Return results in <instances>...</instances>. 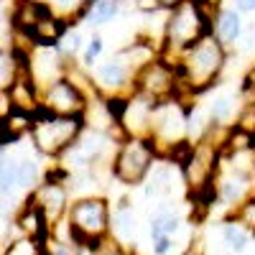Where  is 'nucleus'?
<instances>
[{
  "label": "nucleus",
  "mask_w": 255,
  "mask_h": 255,
  "mask_svg": "<svg viewBox=\"0 0 255 255\" xmlns=\"http://www.w3.org/2000/svg\"><path fill=\"white\" fill-rule=\"evenodd\" d=\"M84 133V120L82 118H61L51 115L44 108L33 113V145L44 156H61L77 143V138Z\"/></svg>",
  "instance_id": "20e7f679"
},
{
  "label": "nucleus",
  "mask_w": 255,
  "mask_h": 255,
  "mask_svg": "<svg viewBox=\"0 0 255 255\" xmlns=\"http://www.w3.org/2000/svg\"><path fill=\"white\" fill-rule=\"evenodd\" d=\"M220 235H222V243H225L230 250H235V253H243V250L250 245V240L255 238L248 227H243V225L235 222V220H225L222 227H220Z\"/></svg>",
  "instance_id": "412c9836"
},
{
  "label": "nucleus",
  "mask_w": 255,
  "mask_h": 255,
  "mask_svg": "<svg viewBox=\"0 0 255 255\" xmlns=\"http://www.w3.org/2000/svg\"><path fill=\"white\" fill-rule=\"evenodd\" d=\"M87 95H84L74 82H69L67 77H61L56 82H51L44 90L41 97V108L51 115H61V118H82L87 110Z\"/></svg>",
  "instance_id": "6e6552de"
},
{
  "label": "nucleus",
  "mask_w": 255,
  "mask_h": 255,
  "mask_svg": "<svg viewBox=\"0 0 255 255\" xmlns=\"http://www.w3.org/2000/svg\"><path fill=\"white\" fill-rule=\"evenodd\" d=\"M179 90H181V82L176 74V64H171L163 56H156L151 64H145L133 77V92L145 95L156 102L176 100Z\"/></svg>",
  "instance_id": "423d86ee"
},
{
  "label": "nucleus",
  "mask_w": 255,
  "mask_h": 255,
  "mask_svg": "<svg viewBox=\"0 0 255 255\" xmlns=\"http://www.w3.org/2000/svg\"><path fill=\"white\" fill-rule=\"evenodd\" d=\"M100 255H133V253L128 250L125 245H120V243H108V245H105V250H102Z\"/></svg>",
  "instance_id": "7c9ffc66"
},
{
  "label": "nucleus",
  "mask_w": 255,
  "mask_h": 255,
  "mask_svg": "<svg viewBox=\"0 0 255 255\" xmlns=\"http://www.w3.org/2000/svg\"><path fill=\"white\" fill-rule=\"evenodd\" d=\"M38 184V166L31 158H23L18 163V186L23 191H36Z\"/></svg>",
  "instance_id": "393cba45"
},
{
  "label": "nucleus",
  "mask_w": 255,
  "mask_h": 255,
  "mask_svg": "<svg viewBox=\"0 0 255 255\" xmlns=\"http://www.w3.org/2000/svg\"><path fill=\"white\" fill-rule=\"evenodd\" d=\"M33 202L38 204V209L44 212V217L49 222V227L54 230L56 225H61L67 220V212H69V191L64 184H41L36 186V191H31Z\"/></svg>",
  "instance_id": "f8f14e48"
},
{
  "label": "nucleus",
  "mask_w": 255,
  "mask_h": 255,
  "mask_svg": "<svg viewBox=\"0 0 255 255\" xmlns=\"http://www.w3.org/2000/svg\"><path fill=\"white\" fill-rule=\"evenodd\" d=\"M212 33V20L197 8L194 0H186L184 5H179L176 10H171L163 20V44H161V56H171L174 61L197 44L204 36Z\"/></svg>",
  "instance_id": "7ed1b4c3"
},
{
  "label": "nucleus",
  "mask_w": 255,
  "mask_h": 255,
  "mask_svg": "<svg viewBox=\"0 0 255 255\" xmlns=\"http://www.w3.org/2000/svg\"><path fill=\"white\" fill-rule=\"evenodd\" d=\"M227 220L240 222L243 227H248L253 235H255V194H250L238 209H232L230 215H227Z\"/></svg>",
  "instance_id": "b1692460"
},
{
  "label": "nucleus",
  "mask_w": 255,
  "mask_h": 255,
  "mask_svg": "<svg viewBox=\"0 0 255 255\" xmlns=\"http://www.w3.org/2000/svg\"><path fill=\"white\" fill-rule=\"evenodd\" d=\"M0 161H3V153H0Z\"/></svg>",
  "instance_id": "c9c22d12"
},
{
  "label": "nucleus",
  "mask_w": 255,
  "mask_h": 255,
  "mask_svg": "<svg viewBox=\"0 0 255 255\" xmlns=\"http://www.w3.org/2000/svg\"><path fill=\"white\" fill-rule=\"evenodd\" d=\"M41 3H49V0H41ZM49 5H51V3H49Z\"/></svg>",
  "instance_id": "f704fd0d"
},
{
  "label": "nucleus",
  "mask_w": 255,
  "mask_h": 255,
  "mask_svg": "<svg viewBox=\"0 0 255 255\" xmlns=\"http://www.w3.org/2000/svg\"><path fill=\"white\" fill-rule=\"evenodd\" d=\"M82 49V33L77 28H67V33L61 36V41L56 44V51L64 56V59H69V56H77Z\"/></svg>",
  "instance_id": "a878e982"
},
{
  "label": "nucleus",
  "mask_w": 255,
  "mask_h": 255,
  "mask_svg": "<svg viewBox=\"0 0 255 255\" xmlns=\"http://www.w3.org/2000/svg\"><path fill=\"white\" fill-rule=\"evenodd\" d=\"M49 15H54L49 3H41V0H15L10 20H13V28L18 33L28 36L41 23V20H46Z\"/></svg>",
  "instance_id": "4468645a"
},
{
  "label": "nucleus",
  "mask_w": 255,
  "mask_h": 255,
  "mask_svg": "<svg viewBox=\"0 0 255 255\" xmlns=\"http://www.w3.org/2000/svg\"><path fill=\"white\" fill-rule=\"evenodd\" d=\"M250 194H255V174L238 171L232 166H220L215 179V202L227 207L230 212L238 209Z\"/></svg>",
  "instance_id": "1a4fd4ad"
},
{
  "label": "nucleus",
  "mask_w": 255,
  "mask_h": 255,
  "mask_svg": "<svg viewBox=\"0 0 255 255\" xmlns=\"http://www.w3.org/2000/svg\"><path fill=\"white\" fill-rule=\"evenodd\" d=\"M110 235H115L120 245L125 240H133V235H135V215H133V207H130V202H128V199H123L118 204V209L113 212Z\"/></svg>",
  "instance_id": "a211bd4d"
},
{
  "label": "nucleus",
  "mask_w": 255,
  "mask_h": 255,
  "mask_svg": "<svg viewBox=\"0 0 255 255\" xmlns=\"http://www.w3.org/2000/svg\"><path fill=\"white\" fill-rule=\"evenodd\" d=\"M171 174H174V163H161V166H153L151 174H148L145 179V194L148 197H166L174 191V181H171Z\"/></svg>",
  "instance_id": "6ab92c4d"
},
{
  "label": "nucleus",
  "mask_w": 255,
  "mask_h": 255,
  "mask_svg": "<svg viewBox=\"0 0 255 255\" xmlns=\"http://www.w3.org/2000/svg\"><path fill=\"white\" fill-rule=\"evenodd\" d=\"M240 100L230 92H222L220 97H215V102L209 105V123L217 128H232L238 123L240 115Z\"/></svg>",
  "instance_id": "dca6fc26"
},
{
  "label": "nucleus",
  "mask_w": 255,
  "mask_h": 255,
  "mask_svg": "<svg viewBox=\"0 0 255 255\" xmlns=\"http://www.w3.org/2000/svg\"><path fill=\"white\" fill-rule=\"evenodd\" d=\"M18 189V163L13 158L0 161V197H10Z\"/></svg>",
  "instance_id": "5701e85b"
},
{
  "label": "nucleus",
  "mask_w": 255,
  "mask_h": 255,
  "mask_svg": "<svg viewBox=\"0 0 255 255\" xmlns=\"http://www.w3.org/2000/svg\"><path fill=\"white\" fill-rule=\"evenodd\" d=\"M151 140L156 143V151L163 153L171 145L189 140L186 138V108H181L179 102L166 100L158 102L153 118H151Z\"/></svg>",
  "instance_id": "0eeeda50"
},
{
  "label": "nucleus",
  "mask_w": 255,
  "mask_h": 255,
  "mask_svg": "<svg viewBox=\"0 0 255 255\" xmlns=\"http://www.w3.org/2000/svg\"><path fill=\"white\" fill-rule=\"evenodd\" d=\"M156 105H158L156 100L133 92L128 97L125 113H123V120H120L123 133L128 138H151V118H153Z\"/></svg>",
  "instance_id": "9b49d317"
},
{
  "label": "nucleus",
  "mask_w": 255,
  "mask_h": 255,
  "mask_svg": "<svg viewBox=\"0 0 255 255\" xmlns=\"http://www.w3.org/2000/svg\"><path fill=\"white\" fill-rule=\"evenodd\" d=\"M113 209L105 197H79L69 204L67 212V232L69 240L79 250L102 253L110 238Z\"/></svg>",
  "instance_id": "f03ea898"
},
{
  "label": "nucleus",
  "mask_w": 255,
  "mask_h": 255,
  "mask_svg": "<svg viewBox=\"0 0 255 255\" xmlns=\"http://www.w3.org/2000/svg\"><path fill=\"white\" fill-rule=\"evenodd\" d=\"M235 10L238 13H253L255 10V0H235Z\"/></svg>",
  "instance_id": "2f4dec72"
},
{
  "label": "nucleus",
  "mask_w": 255,
  "mask_h": 255,
  "mask_svg": "<svg viewBox=\"0 0 255 255\" xmlns=\"http://www.w3.org/2000/svg\"><path fill=\"white\" fill-rule=\"evenodd\" d=\"M171 250H174V238H161V240L151 243V253L153 255H171Z\"/></svg>",
  "instance_id": "c85d7f7f"
},
{
  "label": "nucleus",
  "mask_w": 255,
  "mask_h": 255,
  "mask_svg": "<svg viewBox=\"0 0 255 255\" xmlns=\"http://www.w3.org/2000/svg\"><path fill=\"white\" fill-rule=\"evenodd\" d=\"M133 69L125 64L120 54H115L110 61L100 64L97 69V90L108 97H130L133 95Z\"/></svg>",
  "instance_id": "9d476101"
},
{
  "label": "nucleus",
  "mask_w": 255,
  "mask_h": 255,
  "mask_svg": "<svg viewBox=\"0 0 255 255\" xmlns=\"http://www.w3.org/2000/svg\"><path fill=\"white\" fill-rule=\"evenodd\" d=\"M158 151L151 138H125L118 143V151L113 156V179H118L125 186H138L145 181L156 166Z\"/></svg>",
  "instance_id": "39448f33"
},
{
  "label": "nucleus",
  "mask_w": 255,
  "mask_h": 255,
  "mask_svg": "<svg viewBox=\"0 0 255 255\" xmlns=\"http://www.w3.org/2000/svg\"><path fill=\"white\" fill-rule=\"evenodd\" d=\"M179 230H181V217L174 209H161L151 217L148 235H151V243H153V240H161V238H174Z\"/></svg>",
  "instance_id": "aec40b11"
},
{
  "label": "nucleus",
  "mask_w": 255,
  "mask_h": 255,
  "mask_svg": "<svg viewBox=\"0 0 255 255\" xmlns=\"http://www.w3.org/2000/svg\"><path fill=\"white\" fill-rule=\"evenodd\" d=\"M227 64V51L220 46L215 36H204L191 49H186L176 59V74L181 82L184 97H194L215 87L217 79L222 77V69Z\"/></svg>",
  "instance_id": "f257e3e1"
},
{
  "label": "nucleus",
  "mask_w": 255,
  "mask_h": 255,
  "mask_svg": "<svg viewBox=\"0 0 255 255\" xmlns=\"http://www.w3.org/2000/svg\"><path fill=\"white\" fill-rule=\"evenodd\" d=\"M15 225H18V230L23 232V235H26L33 245H41V243L51 235V227H49V222H46V217H44V212H41L38 204L33 202V197H28L26 204L20 207L18 217H15Z\"/></svg>",
  "instance_id": "ddd939ff"
},
{
  "label": "nucleus",
  "mask_w": 255,
  "mask_h": 255,
  "mask_svg": "<svg viewBox=\"0 0 255 255\" xmlns=\"http://www.w3.org/2000/svg\"><path fill=\"white\" fill-rule=\"evenodd\" d=\"M33 128V115L13 110L8 118L0 120V148H5L10 143H15L18 138H23L26 133H31Z\"/></svg>",
  "instance_id": "f3484780"
},
{
  "label": "nucleus",
  "mask_w": 255,
  "mask_h": 255,
  "mask_svg": "<svg viewBox=\"0 0 255 255\" xmlns=\"http://www.w3.org/2000/svg\"><path fill=\"white\" fill-rule=\"evenodd\" d=\"M181 255H204V248H202V243H191V245L184 248Z\"/></svg>",
  "instance_id": "72a5a7b5"
},
{
  "label": "nucleus",
  "mask_w": 255,
  "mask_h": 255,
  "mask_svg": "<svg viewBox=\"0 0 255 255\" xmlns=\"http://www.w3.org/2000/svg\"><path fill=\"white\" fill-rule=\"evenodd\" d=\"M135 8H138L140 13H145V15H153V13L161 10L158 0H135Z\"/></svg>",
  "instance_id": "c756f323"
},
{
  "label": "nucleus",
  "mask_w": 255,
  "mask_h": 255,
  "mask_svg": "<svg viewBox=\"0 0 255 255\" xmlns=\"http://www.w3.org/2000/svg\"><path fill=\"white\" fill-rule=\"evenodd\" d=\"M100 54H102V38L100 36H92V41L87 44V49H84L82 64H84V67H92V64L100 59Z\"/></svg>",
  "instance_id": "cd10ccee"
},
{
  "label": "nucleus",
  "mask_w": 255,
  "mask_h": 255,
  "mask_svg": "<svg viewBox=\"0 0 255 255\" xmlns=\"http://www.w3.org/2000/svg\"><path fill=\"white\" fill-rule=\"evenodd\" d=\"M120 8H123V0H95L87 8V13H84V18L92 26H105V23H110V20L118 18Z\"/></svg>",
  "instance_id": "4be33fe9"
},
{
  "label": "nucleus",
  "mask_w": 255,
  "mask_h": 255,
  "mask_svg": "<svg viewBox=\"0 0 255 255\" xmlns=\"http://www.w3.org/2000/svg\"><path fill=\"white\" fill-rule=\"evenodd\" d=\"M212 36L220 41V46L227 51L243 38V18L235 8H222L212 20Z\"/></svg>",
  "instance_id": "2eb2a0df"
},
{
  "label": "nucleus",
  "mask_w": 255,
  "mask_h": 255,
  "mask_svg": "<svg viewBox=\"0 0 255 255\" xmlns=\"http://www.w3.org/2000/svg\"><path fill=\"white\" fill-rule=\"evenodd\" d=\"M186 0H158V5H161V10H166V13H171V10H176L179 5H184Z\"/></svg>",
  "instance_id": "473e14b6"
},
{
  "label": "nucleus",
  "mask_w": 255,
  "mask_h": 255,
  "mask_svg": "<svg viewBox=\"0 0 255 255\" xmlns=\"http://www.w3.org/2000/svg\"><path fill=\"white\" fill-rule=\"evenodd\" d=\"M15 77V64H13V56H5L0 51V90H8L10 82Z\"/></svg>",
  "instance_id": "bb28decb"
}]
</instances>
